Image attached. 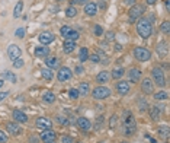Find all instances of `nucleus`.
<instances>
[{"label": "nucleus", "instance_id": "f704fd0d", "mask_svg": "<svg viewBox=\"0 0 170 143\" xmlns=\"http://www.w3.org/2000/svg\"><path fill=\"white\" fill-rule=\"evenodd\" d=\"M160 31H161L163 34H166V35H169V34H170V23H169V21H164V22L161 23Z\"/></svg>", "mask_w": 170, "mask_h": 143}, {"label": "nucleus", "instance_id": "c85d7f7f", "mask_svg": "<svg viewBox=\"0 0 170 143\" xmlns=\"http://www.w3.org/2000/svg\"><path fill=\"white\" fill-rule=\"evenodd\" d=\"M22 10H23V2L21 0V2H17L16 6H15V9H13V16L19 18L21 16V13H22Z\"/></svg>", "mask_w": 170, "mask_h": 143}, {"label": "nucleus", "instance_id": "423d86ee", "mask_svg": "<svg viewBox=\"0 0 170 143\" xmlns=\"http://www.w3.org/2000/svg\"><path fill=\"white\" fill-rule=\"evenodd\" d=\"M71 77H73V73L67 66L58 67V72H57V79H58L60 82H68Z\"/></svg>", "mask_w": 170, "mask_h": 143}, {"label": "nucleus", "instance_id": "2eb2a0df", "mask_svg": "<svg viewBox=\"0 0 170 143\" xmlns=\"http://www.w3.org/2000/svg\"><path fill=\"white\" fill-rule=\"evenodd\" d=\"M77 126L80 127L82 130H84V132H89V130L92 129V123H90V120L86 118V117H79V118H77Z\"/></svg>", "mask_w": 170, "mask_h": 143}, {"label": "nucleus", "instance_id": "79ce46f5", "mask_svg": "<svg viewBox=\"0 0 170 143\" xmlns=\"http://www.w3.org/2000/svg\"><path fill=\"white\" fill-rule=\"evenodd\" d=\"M116 124H118V117L112 116V117H110V121H109V127H110V129H115Z\"/></svg>", "mask_w": 170, "mask_h": 143}, {"label": "nucleus", "instance_id": "a19ab883", "mask_svg": "<svg viewBox=\"0 0 170 143\" xmlns=\"http://www.w3.org/2000/svg\"><path fill=\"white\" fill-rule=\"evenodd\" d=\"M23 64H25V61H23L21 57L13 61V66H15V69H21V67H23Z\"/></svg>", "mask_w": 170, "mask_h": 143}, {"label": "nucleus", "instance_id": "cd10ccee", "mask_svg": "<svg viewBox=\"0 0 170 143\" xmlns=\"http://www.w3.org/2000/svg\"><path fill=\"white\" fill-rule=\"evenodd\" d=\"M169 45H167V43H160L159 45H157V53H159V55H166L167 53H169V48H167Z\"/></svg>", "mask_w": 170, "mask_h": 143}, {"label": "nucleus", "instance_id": "58836bf2", "mask_svg": "<svg viewBox=\"0 0 170 143\" xmlns=\"http://www.w3.org/2000/svg\"><path fill=\"white\" fill-rule=\"evenodd\" d=\"M79 91H77V88H71L70 89V91H68V96H70V98L71 99H77L79 98Z\"/></svg>", "mask_w": 170, "mask_h": 143}, {"label": "nucleus", "instance_id": "7c9ffc66", "mask_svg": "<svg viewBox=\"0 0 170 143\" xmlns=\"http://www.w3.org/2000/svg\"><path fill=\"white\" fill-rule=\"evenodd\" d=\"M41 76L44 77L45 80H51V79L54 77V73L51 72V69L47 67V69H42V70H41Z\"/></svg>", "mask_w": 170, "mask_h": 143}, {"label": "nucleus", "instance_id": "c9c22d12", "mask_svg": "<svg viewBox=\"0 0 170 143\" xmlns=\"http://www.w3.org/2000/svg\"><path fill=\"white\" fill-rule=\"evenodd\" d=\"M167 98H169V95H167V92H164V91H160V92H156V94H154V99H157V101L167 99Z\"/></svg>", "mask_w": 170, "mask_h": 143}, {"label": "nucleus", "instance_id": "0e129e2a", "mask_svg": "<svg viewBox=\"0 0 170 143\" xmlns=\"http://www.w3.org/2000/svg\"><path fill=\"white\" fill-rule=\"evenodd\" d=\"M122 143H128V142H122Z\"/></svg>", "mask_w": 170, "mask_h": 143}, {"label": "nucleus", "instance_id": "f257e3e1", "mask_svg": "<svg viewBox=\"0 0 170 143\" xmlns=\"http://www.w3.org/2000/svg\"><path fill=\"white\" fill-rule=\"evenodd\" d=\"M137 32L144 39H148L153 35V23L148 18H140L137 22Z\"/></svg>", "mask_w": 170, "mask_h": 143}, {"label": "nucleus", "instance_id": "bf43d9fd", "mask_svg": "<svg viewBox=\"0 0 170 143\" xmlns=\"http://www.w3.org/2000/svg\"><path fill=\"white\" fill-rule=\"evenodd\" d=\"M115 50H116V51H121V50H122V47H121L119 44H116V45H115Z\"/></svg>", "mask_w": 170, "mask_h": 143}, {"label": "nucleus", "instance_id": "680f3d73", "mask_svg": "<svg viewBox=\"0 0 170 143\" xmlns=\"http://www.w3.org/2000/svg\"><path fill=\"white\" fill-rule=\"evenodd\" d=\"M44 143H55V140H44Z\"/></svg>", "mask_w": 170, "mask_h": 143}, {"label": "nucleus", "instance_id": "c756f323", "mask_svg": "<svg viewBox=\"0 0 170 143\" xmlns=\"http://www.w3.org/2000/svg\"><path fill=\"white\" fill-rule=\"evenodd\" d=\"M2 77L3 79H6V80H10L12 83H16V76L12 73V72H2Z\"/></svg>", "mask_w": 170, "mask_h": 143}, {"label": "nucleus", "instance_id": "a878e982", "mask_svg": "<svg viewBox=\"0 0 170 143\" xmlns=\"http://www.w3.org/2000/svg\"><path fill=\"white\" fill-rule=\"evenodd\" d=\"M74 48H76V43H74V41H67V39H66V43H64V45H63L64 53L68 54V53H71Z\"/></svg>", "mask_w": 170, "mask_h": 143}, {"label": "nucleus", "instance_id": "052dcab7", "mask_svg": "<svg viewBox=\"0 0 170 143\" xmlns=\"http://www.w3.org/2000/svg\"><path fill=\"white\" fill-rule=\"evenodd\" d=\"M164 5H166V9L169 10V9H170V6H169V0H164Z\"/></svg>", "mask_w": 170, "mask_h": 143}, {"label": "nucleus", "instance_id": "de8ad7c7", "mask_svg": "<svg viewBox=\"0 0 170 143\" xmlns=\"http://www.w3.org/2000/svg\"><path fill=\"white\" fill-rule=\"evenodd\" d=\"M74 140H73L71 136H63L61 137V143H73Z\"/></svg>", "mask_w": 170, "mask_h": 143}, {"label": "nucleus", "instance_id": "4be33fe9", "mask_svg": "<svg viewBox=\"0 0 170 143\" xmlns=\"http://www.w3.org/2000/svg\"><path fill=\"white\" fill-rule=\"evenodd\" d=\"M77 91H79V94L82 95V96H86V95H89V92H90V85H89L87 82H82L79 85Z\"/></svg>", "mask_w": 170, "mask_h": 143}, {"label": "nucleus", "instance_id": "412c9836", "mask_svg": "<svg viewBox=\"0 0 170 143\" xmlns=\"http://www.w3.org/2000/svg\"><path fill=\"white\" fill-rule=\"evenodd\" d=\"M84 13L87 15V16H95L96 13H98V6L95 5V3H86L84 5Z\"/></svg>", "mask_w": 170, "mask_h": 143}, {"label": "nucleus", "instance_id": "ddd939ff", "mask_svg": "<svg viewBox=\"0 0 170 143\" xmlns=\"http://www.w3.org/2000/svg\"><path fill=\"white\" fill-rule=\"evenodd\" d=\"M38 39H39V43H41L42 45H48V44H51V43L54 41V35H52L51 32H48V31H45V32L39 34Z\"/></svg>", "mask_w": 170, "mask_h": 143}, {"label": "nucleus", "instance_id": "69168bd1", "mask_svg": "<svg viewBox=\"0 0 170 143\" xmlns=\"http://www.w3.org/2000/svg\"><path fill=\"white\" fill-rule=\"evenodd\" d=\"M79 143H82V142H79Z\"/></svg>", "mask_w": 170, "mask_h": 143}, {"label": "nucleus", "instance_id": "f3484780", "mask_svg": "<svg viewBox=\"0 0 170 143\" xmlns=\"http://www.w3.org/2000/svg\"><path fill=\"white\" fill-rule=\"evenodd\" d=\"M161 111H163V107L161 105H153L151 108H150V117H151V120H159L160 116H161Z\"/></svg>", "mask_w": 170, "mask_h": 143}, {"label": "nucleus", "instance_id": "49530a36", "mask_svg": "<svg viewBox=\"0 0 170 143\" xmlns=\"http://www.w3.org/2000/svg\"><path fill=\"white\" fill-rule=\"evenodd\" d=\"M7 140H9L7 134H5V133L0 130V143H7Z\"/></svg>", "mask_w": 170, "mask_h": 143}, {"label": "nucleus", "instance_id": "864d4df0", "mask_svg": "<svg viewBox=\"0 0 170 143\" xmlns=\"http://www.w3.org/2000/svg\"><path fill=\"white\" fill-rule=\"evenodd\" d=\"M89 0H76V5H86Z\"/></svg>", "mask_w": 170, "mask_h": 143}, {"label": "nucleus", "instance_id": "f8f14e48", "mask_svg": "<svg viewBox=\"0 0 170 143\" xmlns=\"http://www.w3.org/2000/svg\"><path fill=\"white\" fill-rule=\"evenodd\" d=\"M33 54L39 57V59H47L49 55V48L47 45H38V47H35L33 50Z\"/></svg>", "mask_w": 170, "mask_h": 143}, {"label": "nucleus", "instance_id": "473e14b6", "mask_svg": "<svg viewBox=\"0 0 170 143\" xmlns=\"http://www.w3.org/2000/svg\"><path fill=\"white\" fill-rule=\"evenodd\" d=\"M103 123H105V118L103 116H99L96 117V123H95V130H102V127H103Z\"/></svg>", "mask_w": 170, "mask_h": 143}, {"label": "nucleus", "instance_id": "bb28decb", "mask_svg": "<svg viewBox=\"0 0 170 143\" xmlns=\"http://www.w3.org/2000/svg\"><path fill=\"white\" fill-rule=\"evenodd\" d=\"M79 38H80V34H79V31H76V29H71V31L64 37V39H67V41H76V39H79Z\"/></svg>", "mask_w": 170, "mask_h": 143}, {"label": "nucleus", "instance_id": "4468645a", "mask_svg": "<svg viewBox=\"0 0 170 143\" xmlns=\"http://www.w3.org/2000/svg\"><path fill=\"white\" fill-rule=\"evenodd\" d=\"M128 77H129V82L132 83H138L141 79V70L137 67H132L131 70L128 72Z\"/></svg>", "mask_w": 170, "mask_h": 143}, {"label": "nucleus", "instance_id": "393cba45", "mask_svg": "<svg viewBox=\"0 0 170 143\" xmlns=\"http://www.w3.org/2000/svg\"><path fill=\"white\" fill-rule=\"evenodd\" d=\"M79 60H80V63H84V61L89 60V50L86 47L80 48V51H79Z\"/></svg>", "mask_w": 170, "mask_h": 143}, {"label": "nucleus", "instance_id": "4c0bfd02", "mask_svg": "<svg viewBox=\"0 0 170 143\" xmlns=\"http://www.w3.org/2000/svg\"><path fill=\"white\" fill-rule=\"evenodd\" d=\"M138 107H140V111H145L148 108V102L144 98H138Z\"/></svg>", "mask_w": 170, "mask_h": 143}, {"label": "nucleus", "instance_id": "4d7b16f0", "mask_svg": "<svg viewBox=\"0 0 170 143\" xmlns=\"http://www.w3.org/2000/svg\"><path fill=\"white\" fill-rule=\"evenodd\" d=\"M135 2H137V0H125V3H126V5H129V6L135 5Z\"/></svg>", "mask_w": 170, "mask_h": 143}, {"label": "nucleus", "instance_id": "39448f33", "mask_svg": "<svg viewBox=\"0 0 170 143\" xmlns=\"http://www.w3.org/2000/svg\"><path fill=\"white\" fill-rule=\"evenodd\" d=\"M109 95H110V89L106 88V86H98V88H95L93 92H92V96H93L95 99H98V101L109 98Z\"/></svg>", "mask_w": 170, "mask_h": 143}, {"label": "nucleus", "instance_id": "6e6d98bb", "mask_svg": "<svg viewBox=\"0 0 170 143\" xmlns=\"http://www.w3.org/2000/svg\"><path fill=\"white\" fill-rule=\"evenodd\" d=\"M58 121H60L61 124H68V120H64L63 117H58Z\"/></svg>", "mask_w": 170, "mask_h": 143}, {"label": "nucleus", "instance_id": "6ab92c4d", "mask_svg": "<svg viewBox=\"0 0 170 143\" xmlns=\"http://www.w3.org/2000/svg\"><path fill=\"white\" fill-rule=\"evenodd\" d=\"M39 139L44 142V140H55L57 139V133L54 132V130H44V132L39 134Z\"/></svg>", "mask_w": 170, "mask_h": 143}, {"label": "nucleus", "instance_id": "9d476101", "mask_svg": "<svg viewBox=\"0 0 170 143\" xmlns=\"http://www.w3.org/2000/svg\"><path fill=\"white\" fill-rule=\"evenodd\" d=\"M116 91H118V94L122 95V96H125V95L129 94V91H131V86H129V83L125 82V80H121V82L116 83Z\"/></svg>", "mask_w": 170, "mask_h": 143}, {"label": "nucleus", "instance_id": "5701e85b", "mask_svg": "<svg viewBox=\"0 0 170 143\" xmlns=\"http://www.w3.org/2000/svg\"><path fill=\"white\" fill-rule=\"evenodd\" d=\"M109 73L108 72H99L98 75H96V82L98 83H106L108 80H109Z\"/></svg>", "mask_w": 170, "mask_h": 143}, {"label": "nucleus", "instance_id": "20e7f679", "mask_svg": "<svg viewBox=\"0 0 170 143\" xmlns=\"http://www.w3.org/2000/svg\"><path fill=\"white\" fill-rule=\"evenodd\" d=\"M144 12H145V7H144L143 5H138V3L132 5L131 9H129V12H128V15H129V21H131V22L137 21V18L143 16Z\"/></svg>", "mask_w": 170, "mask_h": 143}, {"label": "nucleus", "instance_id": "0eeeda50", "mask_svg": "<svg viewBox=\"0 0 170 143\" xmlns=\"http://www.w3.org/2000/svg\"><path fill=\"white\" fill-rule=\"evenodd\" d=\"M21 54H22V50L19 48L16 44H10L9 47H7V55H9V59L10 60H16V59H19L21 57Z\"/></svg>", "mask_w": 170, "mask_h": 143}, {"label": "nucleus", "instance_id": "a211bd4d", "mask_svg": "<svg viewBox=\"0 0 170 143\" xmlns=\"http://www.w3.org/2000/svg\"><path fill=\"white\" fill-rule=\"evenodd\" d=\"M6 129H7V132L10 133V134H13V136H17V134L22 133V129H21V126H19L17 123H7V124H6Z\"/></svg>", "mask_w": 170, "mask_h": 143}, {"label": "nucleus", "instance_id": "f03ea898", "mask_svg": "<svg viewBox=\"0 0 170 143\" xmlns=\"http://www.w3.org/2000/svg\"><path fill=\"white\" fill-rule=\"evenodd\" d=\"M151 75H153V79H154V83H156V85H159L160 88L166 86V76H164V72H163L161 67H154Z\"/></svg>", "mask_w": 170, "mask_h": 143}, {"label": "nucleus", "instance_id": "09e8293b", "mask_svg": "<svg viewBox=\"0 0 170 143\" xmlns=\"http://www.w3.org/2000/svg\"><path fill=\"white\" fill-rule=\"evenodd\" d=\"M74 73H76L77 76H79V75H83V73H84V69H83V66H76V69H74Z\"/></svg>", "mask_w": 170, "mask_h": 143}, {"label": "nucleus", "instance_id": "e2e57ef3", "mask_svg": "<svg viewBox=\"0 0 170 143\" xmlns=\"http://www.w3.org/2000/svg\"><path fill=\"white\" fill-rule=\"evenodd\" d=\"M3 83H5V82H3V79H0V88L3 86Z\"/></svg>", "mask_w": 170, "mask_h": 143}, {"label": "nucleus", "instance_id": "3c124183", "mask_svg": "<svg viewBox=\"0 0 170 143\" xmlns=\"http://www.w3.org/2000/svg\"><path fill=\"white\" fill-rule=\"evenodd\" d=\"M7 96H9V92H0V101H3Z\"/></svg>", "mask_w": 170, "mask_h": 143}, {"label": "nucleus", "instance_id": "5fc2aeb1", "mask_svg": "<svg viewBox=\"0 0 170 143\" xmlns=\"http://www.w3.org/2000/svg\"><path fill=\"white\" fill-rule=\"evenodd\" d=\"M96 6H99V7L105 9V7H106V5H105V0H100V2H99V5H96Z\"/></svg>", "mask_w": 170, "mask_h": 143}, {"label": "nucleus", "instance_id": "1a4fd4ad", "mask_svg": "<svg viewBox=\"0 0 170 143\" xmlns=\"http://www.w3.org/2000/svg\"><path fill=\"white\" fill-rule=\"evenodd\" d=\"M37 127L42 130H49V129H52V121L47 117H39L37 118Z\"/></svg>", "mask_w": 170, "mask_h": 143}, {"label": "nucleus", "instance_id": "a18cd8bd", "mask_svg": "<svg viewBox=\"0 0 170 143\" xmlns=\"http://www.w3.org/2000/svg\"><path fill=\"white\" fill-rule=\"evenodd\" d=\"M95 34H96L98 37H100V35L103 34V28L100 27V25H96V27H95Z\"/></svg>", "mask_w": 170, "mask_h": 143}, {"label": "nucleus", "instance_id": "603ef678", "mask_svg": "<svg viewBox=\"0 0 170 143\" xmlns=\"http://www.w3.org/2000/svg\"><path fill=\"white\" fill-rule=\"evenodd\" d=\"M114 38H115V34H114V32H108V41H112Z\"/></svg>", "mask_w": 170, "mask_h": 143}, {"label": "nucleus", "instance_id": "e433bc0d", "mask_svg": "<svg viewBox=\"0 0 170 143\" xmlns=\"http://www.w3.org/2000/svg\"><path fill=\"white\" fill-rule=\"evenodd\" d=\"M124 73H125L124 69H115V70L112 72V79H119V77L124 76Z\"/></svg>", "mask_w": 170, "mask_h": 143}, {"label": "nucleus", "instance_id": "6e6552de", "mask_svg": "<svg viewBox=\"0 0 170 143\" xmlns=\"http://www.w3.org/2000/svg\"><path fill=\"white\" fill-rule=\"evenodd\" d=\"M141 91H143L145 95H151L154 92V83L151 82L148 77L143 79V82H141Z\"/></svg>", "mask_w": 170, "mask_h": 143}, {"label": "nucleus", "instance_id": "ea45409f", "mask_svg": "<svg viewBox=\"0 0 170 143\" xmlns=\"http://www.w3.org/2000/svg\"><path fill=\"white\" fill-rule=\"evenodd\" d=\"M71 29H73L71 27H68V25H64V27H63V28H61V29H60V34H61V37L64 38V37H66V35H67V34H68V32H70Z\"/></svg>", "mask_w": 170, "mask_h": 143}, {"label": "nucleus", "instance_id": "37998d69", "mask_svg": "<svg viewBox=\"0 0 170 143\" xmlns=\"http://www.w3.org/2000/svg\"><path fill=\"white\" fill-rule=\"evenodd\" d=\"M15 35H16L17 38H23V37H25V28H17Z\"/></svg>", "mask_w": 170, "mask_h": 143}, {"label": "nucleus", "instance_id": "aec40b11", "mask_svg": "<svg viewBox=\"0 0 170 143\" xmlns=\"http://www.w3.org/2000/svg\"><path fill=\"white\" fill-rule=\"evenodd\" d=\"M45 64H47L48 69H58L60 67V59L58 57H47Z\"/></svg>", "mask_w": 170, "mask_h": 143}, {"label": "nucleus", "instance_id": "72a5a7b5", "mask_svg": "<svg viewBox=\"0 0 170 143\" xmlns=\"http://www.w3.org/2000/svg\"><path fill=\"white\" fill-rule=\"evenodd\" d=\"M77 15V9L74 6H70V7H67L66 9V16L67 18H74Z\"/></svg>", "mask_w": 170, "mask_h": 143}, {"label": "nucleus", "instance_id": "dca6fc26", "mask_svg": "<svg viewBox=\"0 0 170 143\" xmlns=\"http://www.w3.org/2000/svg\"><path fill=\"white\" fill-rule=\"evenodd\" d=\"M12 117L16 123H28V116L21 110H15L12 112Z\"/></svg>", "mask_w": 170, "mask_h": 143}, {"label": "nucleus", "instance_id": "13d9d810", "mask_svg": "<svg viewBox=\"0 0 170 143\" xmlns=\"http://www.w3.org/2000/svg\"><path fill=\"white\" fill-rule=\"evenodd\" d=\"M157 0H147V5H154Z\"/></svg>", "mask_w": 170, "mask_h": 143}, {"label": "nucleus", "instance_id": "c03bdc74", "mask_svg": "<svg viewBox=\"0 0 170 143\" xmlns=\"http://www.w3.org/2000/svg\"><path fill=\"white\" fill-rule=\"evenodd\" d=\"M89 60H92L93 63H99V61H100V57H99V54H90L89 55Z\"/></svg>", "mask_w": 170, "mask_h": 143}, {"label": "nucleus", "instance_id": "9b49d317", "mask_svg": "<svg viewBox=\"0 0 170 143\" xmlns=\"http://www.w3.org/2000/svg\"><path fill=\"white\" fill-rule=\"evenodd\" d=\"M122 126H137V123L134 120V116H132L131 111H124L122 114Z\"/></svg>", "mask_w": 170, "mask_h": 143}, {"label": "nucleus", "instance_id": "2f4dec72", "mask_svg": "<svg viewBox=\"0 0 170 143\" xmlns=\"http://www.w3.org/2000/svg\"><path fill=\"white\" fill-rule=\"evenodd\" d=\"M157 132H159L160 136H163L164 139H169V134H170V132H169V126H160Z\"/></svg>", "mask_w": 170, "mask_h": 143}, {"label": "nucleus", "instance_id": "b1692460", "mask_svg": "<svg viewBox=\"0 0 170 143\" xmlns=\"http://www.w3.org/2000/svg\"><path fill=\"white\" fill-rule=\"evenodd\" d=\"M42 101L47 102V104H52L55 101V94L51 92V91H45L44 94H42Z\"/></svg>", "mask_w": 170, "mask_h": 143}, {"label": "nucleus", "instance_id": "8fccbe9b", "mask_svg": "<svg viewBox=\"0 0 170 143\" xmlns=\"http://www.w3.org/2000/svg\"><path fill=\"white\" fill-rule=\"evenodd\" d=\"M29 143H39V136H37V134H32V136L29 137Z\"/></svg>", "mask_w": 170, "mask_h": 143}, {"label": "nucleus", "instance_id": "7ed1b4c3", "mask_svg": "<svg viewBox=\"0 0 170 143\" xmlns=\"http://www.w3.org/2000/svg\"><path fill=\"white\" fill-rule=\"evenodd\" d=\"M134 57L140 61H148L151 59V53L145 47H135L134 48Z\"/></svg>", "mask_w": 170, "mask_h": 143}]
</instances>
